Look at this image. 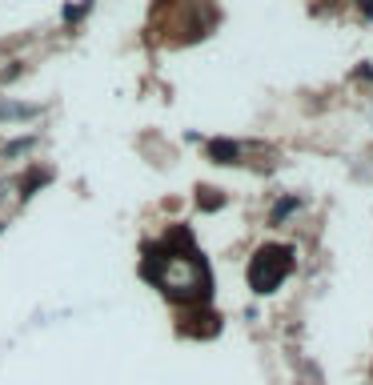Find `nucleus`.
Wrapping results in <instances>:
<instances>
[{
    "label": "nucleus",
    "mask_w": 373,
    "mask_h": 385,
    "mask_svg": "<svg viewBox=\"0 0 373 385\" xmlns=\"http://www.w3.org/2000/svg\"><path fill=\"white\" fill-rule=\"evenodd\" d=\"M145 281L161 289L169 301H205L209 297V269L197 257L185 229L165 237L161 245H145Z\"/></svg>",
    "instance_id": "nucleus-1"
},
{
    "label": "nucleus",
    "mask_w": 373,
    "mask_h": 385,
    "mask_svg": "<svg viewBox=\"0 0 373 385\" xmlns=\"http://www.w3.org/2000/svg\"><path fill=\"white\" fill-rule=\"evenodd\" d=\"M289 273H293V249H285V245H265L249 261V285L261 297L265 293H277Z\"/></svg>",
    "instance_id": "nucleus-2"
},
{
    "label": "nucleus",
    "mask_w": 373,
    "mask_h": 385,
    "mask_svg": "<svg viewBox=\"0 0 373 385\" xmlns=\"http://www.w3.org/2000/svg\"><path fill=\"white\" fill-rule=\"evenodd\" d=\"M209 157L217 165H237L241 161V145L237 141H209Z\"/></svg>",
    "instance_id": "nucleus-3"
},
{
    "label": "nucleus",
    "mask_w": 373,
    "mask_h": 385,
    "mask_svg": "<svg viewBox=\"0 0 373 385\" xmlns=\"http://www.w3.org/2000/svg\"><path fill=\"white\" fill-rule=\"evenodd\" d=\"M40 117L37 105H13V100H0V121H32Z\"/></svg>",
    "instance_id": "nucleus-4"
},
{
    "label": "nucleus",
    "mask_w": 373,
    "mask_h": 385,
    "mask_svg": "<svg viewBox=\"0 0 373 385\" xmlns=\"http://www.w3.org/2000/svg\"><path fill=\"white\" fill-rule=\"evenodd\" d=\"M301 209V201H297V193H293V197H285V201H277L273 205V213H269V225H281L289 217V213H297Z\"/></svg>",
    "instance_id": "nucleus-5"
},
{
    "label": "nucleus",
    "mask_w": 373,
    "mask_h": 385,
    "mask_svg": "<svg viewBox=\"0 0 373 385\" xmlns=\"http://www.w3.org/2000/svg\"><path fill=\"white\" fill-rule=\"evenodd\" d=\"M88 8H93V0H85V4H76V8H73V4H64V20H69V25H76V20H81V16H88Z\"/></svg>",
    "instance_id": "nucleus-6"
},
{
    "label": "nucleus",
    "mask_w": 373,
    "mask_h": 385,
    "mask_svg": "<svg viewBox=\"0 0 373 385\" xmlns=\"http://www.w3.org/2000/svg\"><path fill=\"white\" fill-rule=\"evenodd\" d=\"M37 145V137H25V141H13V145H4V157H20V153H28Z\"/></svg>",
    "instance_id": "nucleus-7"
},
{
    "label": "nucleus",
    "mask_w": 373,
    "mask_h": 385,
    "mask_svg": "<svg viewBox=\"0 0 373 385\" xmlns=\"http://www.w3.org/2000/svg\"><path fill=\"white\" fill-rule=\"evenodd\" d=\"M8 189H13V185H8V181H0V201L8 197Z\"/></svg>",
    "instance_id": "nucleus-8"
},
{
    "label": "nucleus",
    "mask_w": 373,
    "mask_h": 385,
    "mask_svg": "<svg viewBox=\"0 0 373 385\" xmlns=\"http://www.w3.org/2000/svg\"><path fill=\"white\" fill-rule=\"evenodd\" d=\"M361 4H365V16L373 20V0H361Z\"/></svg>",
    "instance_id": "nucleus-9"
},
{
    "label": "nucleus",
    "mask_w": 373,
    "mask_h": 385,
    "mask_svg": "<svg viewBox=\"0 0 373 385\" xmlns=\"http://www.w3.org/2000/svg\"><path fill=\"white\" fill-rule=\"evenodd\" d=\"M0 233H4V221H0Z\"/></svg>",
    "instance_id": "nucleus-10"
}]
</instances>
